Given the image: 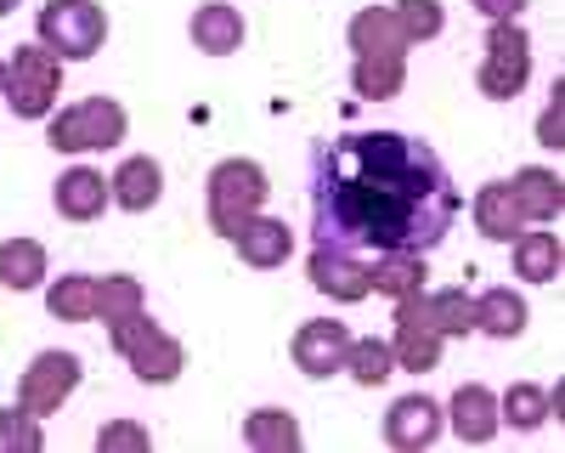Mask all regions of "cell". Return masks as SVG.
<instances>
[{
  "mask_svg": "<svg viewBox=\"0 0 565 453\" xmlns=\"http://www.w3.org/2000/svg\"><path fill=\"white\" fill-rule=\"evenodd\" d=\"M130 130V114L125 103L114 97H79L68 108H52L45 114V143H52L57 154H97V148H119Z\"/></svg>",
  "mask_w": 565,
  "mask_h": 453,
  "instance_id": "3",
  "label": "cell"
},
{
  "mask_svg": "<svg viewBox=\"0 0 565 453\" xmlns=\"http://www.w3.org/2000/svg\"><path fill=\"white\" fill-rule=\"evenodd\" d=\"M424 317L447 335H476V295H463V289H424Z\"/></svg>",
  "mask_w": 565,
  "mask_h": 453,
  "instance_id": "28",
  "label": "cell"
},
{
  "mask_svg": "<svg viewBox=\"0 0 565 453\" xmlns=\"http://www.w3.org/2000/svg\"><path fill=\"white\" fill-rule=\"evenodd\" d=\"M514 250V278H526V284H554L559 278V266H565V250H559V233H514L509 239Z\"/></svg>",
  "mask_w": 565,
  "mask_h": 453,
  "instance_id": "23",
  "label": "cell"
},
{
  "mask_svg": "<svg viewBox=\"0 0 565 453\" xmlns=\"http://www.w3.org/2000/svg\"><path fill=\"white\" fill-rule=\"evenodd\" d=\"M0 97H7V108L18 119H45L57 108V97H63V57L45 52L40 40L18 45L12 63H7V91H0Z\"/></svg>",
  "mask_w": 565,
  "mask_h": 453,
  "instance_id": "7",
  "label": "cell"
},
{
  "mask_svg": "<svg viewBox=\"0 0 565 453\" xmlns=\"http://www.w3.org/2000/svg\"><path fill=\"white\" fill-rule=\"evenodd\" d=\"M424 278H430V266H424V255H413V250H380V255L367 261V284H373V295L402 301V295L424 289Z\"/></svg>",
  "mask_w": 565,
  "mask_h": 453,
  "instance_id": "22",
  "label": "cell"
},
{
  "mask_svg": "<svg viewBox=\"0 0 565 453\" xmlns=\"http://www.w3.org/2000/svg\"><path fill=\"white\" fill-rule=\"evenodd\" d=\"M345 375L356 380V386H385L391 375H396V357H391V340H373V335H351V351H345Z\"/></svg>",
  "mask_w": 565,
  "mask_h": 453,
  "instance_id": "29",
  "label": "cell"
},
{
  "mask_svg": "<svg viewBox=\"0 0 565 453\" xmlns=\"http://www.w3.org/2000/svg\"><path fill=\"white\" fill-rule=\"evenodd\" d=\"M148 306V295H141V278H130V272H114V278H97V317L103 324H114V317H130Z\"/></svg>",
  "mask_w": 565,
  "mask_h": 453,
  "instance_id": "31",
  "label": "cell"
},
{
  "mask_svg": "<svg viewBox=\"0 0 565 453\" xmlns=\"http://www.w3.org/2000/svg\"><path fill=\"white\" fill-rule=\"evenodd\" d=\"M526 295L509 289V284H492L487 295H476V335H492V340H514L526 335Z\"/></svg>",
  "mask_w": 565,
  "mask_h": 453,
  "instance_id": "20",
  "label": "cell"
},
{
  "mask_svg": "<svg viewBox=\"0 0 565 453\" xmlns=\"http://www.w3.org/2000/svg\"><path fill=\"white\" fill-rule=\"evenodd\" d=\"M345 351H351V329L340 324V317H311V324H300L295 340H289V357H295V369L306 380L345 375Z\"/></svg>",
  "mask_w": 565,
  "mask_h": 453,
  "instance_id": "10",
  "label": "cell"
},
{
  "mask_svg": "<svg viewBox=\"0 0 565 453\" xmlns=\"http://www.w3.org/2000/svg\"><path fill=\"white\" fill-rule=\"evenodd\" d=\"M300 442L306 436L289 408H255V414H244V447H255V453H295Z\"/></svg>",
  "mask_w": 565,
  "mask_h": 453,
  "instance_id": "24",
  "label": "cell"
},
{
  "mask_svg": "<svg viewBox=\"0 0 565 453\" xmlns=\"http://www.w3.org/2000/svg\"><path fill=\"white\" fill-rule=\"evenodd\" d=\"M447 431V414H441V402L436 397H424V391H407L391 402V414H385V442L402 447V453H418V447H436Z\"/></svg>",
  "mask_w": 565,
  "mask_h": 453,
  "instance_id": "12",
  "label": "cell"
},
{
  "mask_svg": "<svg viewBox=\"0 0 565 453\" xmlns=\"http://www.w3.org/2000/svg\"><path fill=\"white\" fill-rule=\"evenodd\" d=\"M232 244H238V261L244 266H255V272H271V266H282L295 255V227L282 221V215H266V210H255L238 233H232Z\"/></svg>",
  "mask_w": 565,
  "mask_h": 453,
  "instance_id": "14",
  "label": "cell"
},
{
  "mask_svg": "<svg viewBox=\"0 0 565 453\" xmlns=\"http://www.w3.org/2000/svg\"><path fill=\"white\" fill-rule=\"evenodd\" d=\"M186 34H193V45H199L204 57H232V52L244 45L249 23H244V12L232 7V0H210V7H199V12H193Z\"/></svg>",
  "mask_w": 565,
  "mask_h": 453,
  "instance_id": "17",
  "label": "cell"
},
{
  "mask_svg": "<svg viewBox=\"0 0 565 453\" xmlns=\"http://www.w3.org/2000/svg\"><path fill=\"white\" fill-rule=\"evenodd\" d=\"M45 312L57 317V324H90L97 317V278L90 272H68L45 289Z\"/></svg>",
  "mask_w": 565,
  "mask_h": 453,
  "instance_id": "27",
  "label": "cell"
},
{
  "mask_svg": "<svg viewBox=\"0 0 565 453\" xmlns=\"http://www.w3.org/2000/svg\"><path fill=\"white\" fill-rule=\"evenodd\" d=\"M79 380H85V362L74 351H40L18 380V408H29L34 420H52L57 408L79 391Z\"/></svg>",
  "mask_w": 565,
  "mask_h": 453,
  "instance_id": "8",
  "label": "cell"
},
{
  "mask_svg": "<svg viewBox=\"0 0 565 453\" xmlns=\"http://www.w3.org/2000/svg\"><path fill=\"white\" fill-rule=\"evenodd\" d=\"M469 215H476V233L492 239V244H509L526 227L521 204H514V193H509V181H487V188L476 193V204H469Z\"/></svg>",
  "mask_w": 565,
  "mask_h": 453,
  "instance_id": "21",
  "label": "cell"
},
{
  "mask_svg": "<svg viewBox=\"0 0 565 453\" xmlns=\"http://www.w3.org/2000/svg\"><path fill=\"white\" fill-rule=\"evenodd\" d=\"M97 447L103 453H148L153 436H148V425H136V420H108L97 431Z\"/></svg>",
  "mask_w": 565,
  "mask_h": 453,
  "instance_id": "34",
  "label": "cell"
},
{
  "mask_svg": "<svg viewBox=\"0 0 565 453\" xmlns=\"http://www.w3.org/2000/svg\"><path fill=\"white\" fill-rule=\"evenodd\" d=\"M164 199V165L153 154H130L114 176H108V204L130 210V215H148Z\"/></svg>",
  "mask_w": 565,
  "mask_h": 453,
  "instance_id": "15",
  "label": "cell"
},
{
  "mask_svg": "<svg viewBox=\"0 0 565 453\" xmlns=\"http://www.w3.org/2000/svg\"><path fill=\"white\" fill-rule=\"evenodd\" d=\"M441 346H447V335L430 324V317H424V289L402 295V301H396V335H391L396 369H407V375H430L436 362H441Z\"/></svg>",
  "mask_w": 565,
  "mask_h": 453,
  "instance_id": "9",
  "label": "cell"
},
{
  "mask_svg": "<svg viewBox=\"0 0 565 453\" xmlns=\"http://www.w3.org/2000/svg\"><path fill=\"white\" fill-rule=\"evenodd\" d=\"M407 85V57H356L351 63V91L362 103H391Z\"/></svg>",
  "mask_w": 565,
  "mask_h": 453,
  "instance_id": "25",
  "label": "cell"
},
{
  "mask_svg": "<svg viewBox=\"0 0 565 453\" xmlns=\"http://www.w3.org/2000/svg\"><path fill=\"white\" fill-rule=\"evenodd\" d=\"M0 91H7V57H0Z\"/></svg>",
  "mask_w": 565,
  "mask_h": 453,
  "instance_id": "38",
  "label": "cell"
},
{
  "mask_svg": "<svg viewBox=\"0 0 565 453\" xmlns=\"http://www.w3.org/2000/svg\"><path fill=\"white\" fill-rule=\"evenodd\" d=\"M396 23L407 29V40L413 45H424V40H441V29H447V7L441 0H396Z\"/></svg>",
  "mask_w": 565,
  "mask_h": 453,
  "instance_id": "32",
  "label": "cell"
},
{
  "mask_svg": "<svg viewBox=\"0 0 565 453\" xmlns=\"http://www.w3.org/2000/svg\"><path fill=\"white\" fill-rule=\"evenodd\" d=\"M469 7H476V12L492 23V18H521V12L532 7V0H469Z\"/></svg>",
  "mask_w": 565,
  "mask_h": 453,
  "instance_id": "36",
  "label": "cell"
},
{
  "mask_svg": "<svg viewBox=\"0 0 565 453\" xmlns=\"http://www.w3.org/2000/svg\"><path fill=\"white\" fill-rule=\"evenodd\" d=\"M498 420H503V425H514V431H537V425L548 420V391H543V386H532V380L509 386V391L498 397Z\"/></svg>",
  "mask_w": 565,
  "mask_h": 453,
  "instance_id": "30",
  "label": "cell"
},
{
  "mask_svg": "<svg viewBox=\"0 0 565 453\" xmlns=\"http://www.w3.org/2000/svg\"><path fill=\"white\" fill-rule=\"evenodd\" d=\"M45 431L29 408H0V453H40Z\"/></svg>",
  "mask_w": 565,
  "mask_h": 453,
  "instance_id": "33",
  "label": "cell"
},
{
  "mask_svg": "<svg viewBox=\"0 0 565 453\" xmlns=\"http://www.w3.org/2000/svg\"><path fill=\"white\" fill-rule=\"evenodd\" d=\"M204 199H210V227H215L221 239H232L255 210H266L271 176L255 159H221L210 170V181H204Z\"/></svg>",
  "mask_w": 565,
  "mask_h": 453,
  "instance_id": "4",
  "label": "cell"
},
{
  "mask_svg": "<svg viewBox=\"0 0 565 453\" xmlns=\"http://www.w3.org/2000/svg\"><path fill=\"white\" fill-rule=\"evenodd\" d=\"M509 193H514V204H521L526 221H559V210H565V181L554 170H543V165H521V170H514Z\"/></svg>",
  "mask_w": 565,
  "mask_h": 453,
  "instance_id": "19",
  "label": "cell"
},
{
  "mask_svg": "<svg viewBox=\"0 0 565 453\" xmlns=\"http://www.w3.org/2000/svg\"><path fill=\"white\" fill-rule=\"evenodd\" d=\"M345 40H351L356 57H407V45H413L391 7H362V12L351 18Z\"/></svg>",
  "mask_w": 565,
  "mask_h": 453,
  "instance_id": "18",
  "label": "cell"
},
{
  "mask_svg": "<svg viewBox=\"0 0 565 453\" xmlns=\"http://www.w3.org/2000/svg\"><path fill=\"white\" fill-rule=\"evenodd\" d=\"M12 7H18V0H0V18H7V12H12Z\"/></svg>",
  "mask_w": 565,
  "mask_h": 453,
  "instance_id": "37",
  "label": "cell"
},
{
  "mask_svg": "<svg viewBox=\"0 0 565 453\" xmlns=\"http://www.w3.org/2000/svg\"><path fill=\"white\" fill-rule=\"evenodd\" d=\"M447 425H452V436L463 442V447H487L498 431H503V420H498V391L492 386H458L452 391V402H447Z\"/></svg>",
  "mask_w": 565,
  "mask_h": 453,
  "instance_id": "13",
  "label": "cell"
},
{
  "mask_svg": "<svg viewBox=\"0 0 565 453\" xmlns=\"http://www.w3.org/2000/svg\"><path fill=\"white\" fill-rule=\"evenodd\" d=\"M108 340H114V351L130 362V375H136L141 386H170V380H181V369H186V346H181L170 329L153 324L148 306L130 312V317H114Z\"/></svg>",
  "mask_w": 565,
  "mask_h": 453,
  "instance_id": "2",
  "label": "cell"
},
{
  "mask_svg": "<svg viewBox=\"0 0 565 453\" xmlns=\"http://www.w3.org/2000/svg\"><path fill=\"white\" fill-rule=\"evenodd\" d=\"M52 204H57L63 221H103V210H108V176L90 170V165L63 170L57 188H52Z\"/></svg>",
  "mask_w": 565,
  "mask_h": 453,
  "instance_id": "16",
  "label": "cell"
},
{
  "mask_svg": "<svg viewBox=\"0 0 565 453\" xmlns=\"http://www.w3.org/2000/svg\"><path fill=\"white\" fill-rule=\"evenodd\" d=\"M34 40L45 52H57L63 63H85L103 52L108 40V12L97 0H45L34 18Z\"/></svg>",
  "mask_w": 565,
  "mask_h": 453,
  "instance_id": "5",
  "label": "cell"
},
{
  "mask_svg": "<svg viewBox=\"0 0 565 453\" xmlns=\"http://www.w3.org/2000/svg\"><path fill=\"white\" fill-rule=\"evenodd\" d=\"M463 210V193L430 143L407 130H345L311 143V233L340 250L430 255Z\"/></svg>",
  "mask_w": 565,
  "mask_h": 453,
  "instance_id": "1",
  "label": "cell"
},
{
  "mask_svg": "<svg viewBox=\"0 0 565 453\" xmlns=\"http://www.w3.org/2000/svg\"><path fill=\"white\" fill-rule=\"evenodd\" d=\"M0 284L12 295H29L45 284V244L40 239H7L0 244Z\"/></svg>",
  "mask_w": 565,
  "mask_h": 453,
  "instance_id": "26",
  "label": "cell"
},
{
  "mask_svg": "<svg viewBox=\"0 0 565 453\" xmlns=\"http://www.w3.org/2000/svg\"><path fill=\"white\" fill-rule=\"evenodd\" d=\"M537 143L554 148V154L565 148V80H554V103L537 114Z\"/></svg>",
  "mask_w": 565,
  "mask_h": 453,
  "instance_id": "35",
  "label": "cell"
},
{
  "mask_svg": "<svg viewBox=\"0 0 565 453\" xmlns=\"http://www.w3.org/2000/svg\"><path fill=\"white\" fill-rule=\"evenodd\" d=\"M306 278H311V289H322L328 301H345V306L373 295L362 250H340V244H317L311 261H306Z\"/></svg>",
  "mask_w": 565,
  "mask_h": 453,
  "instance_id": "11",
  "label": "cell"
},
{
  "mask_svg": "<svg viewBox=\"0 0 565 453\" xmlns=\"http://www.w3.org/2000/svg\"><path fill=\"white\" fill-rule=\"evenodd\" d=\"M532 80V34L521 29V18H492L487 29V57L476 69L481 97L492 103H514Z\"/></svg>",
  "mask_w": 565,
  "mask_h": 453,
  "instance_id": "6",
  "label": "cell"
}]
</instances>
